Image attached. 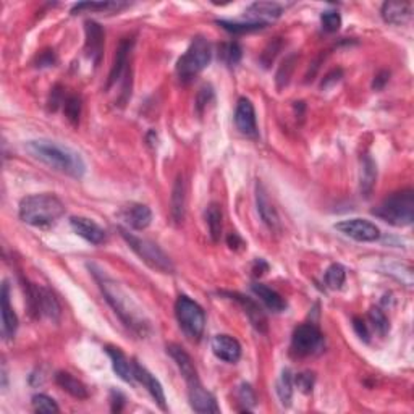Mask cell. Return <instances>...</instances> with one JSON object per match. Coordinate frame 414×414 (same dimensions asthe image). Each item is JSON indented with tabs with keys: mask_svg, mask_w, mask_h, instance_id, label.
<instances>
[{
	"mask_svg": "<svg viewBox=\"0 0 414 414\" xmlns=\"http://www.w3.org/2000/svg\"><path fill=\"white\" fill-rule=\"evenodd\" d=\"M235 125L240 129V133L248 138H257V122H256V112L250 99L241 97L236 104L235 110Z\"/></svg>",
	"mask_w": 414,
	"mask_h": 414,
	"instance_id": "obj_12",
	"label": "cell"
},
{
	"mask_svg": "<svg viewBox=\"0 0 414 414\" xmlns=\"http://www.w3.org/2000/svg\"><path fill=\"white\" fill-rule=\"evenodd\" d=\"M167 353L170 355V358L177 362L181 376L185 377L186 382H193L196 379H199L198 369H196L193 359H191V356L186 353V351L181 348L180 345H175V343L169 345L167 346Z\"/></svg>",
	"mask_w": 414,
	"mask_h": 414,
	"instance_id": "obj_24",
	"label": "cell"
},
{
	"mask_svg": "<svg viewBox=\"0 0 414 414\" xmlns=\"http://www.w3.org/2000/svg\"><path fill=\"white\" fill-rule=\"evenodd\" d=\"M372 215L393 227L411 225L414 220V191L408 188L390 194L372 209Z\"/></svg>",
	"mask_w": 414,
	"mask_h": 414,
	"instance_id": "obj_4",
	"label": "cell"
},
{
	"mask_svg": "<svg viewBox=\"0 0 414 414\" xmlns=\"http://www.w3.org/2000/svg\"><path fill=\"white\" fill-rule=\"evenodd\" d=\"M110 403H112V411L120 413L123 410V406H125V397H123L120 392L113 390L110 393Z\"/></svg>",
	"mask_w": 414,
	"mask_h": 414,
	"instance_id": "obj_44",
	"label": "cell"
},
{
	"mask_svg": "<svg viewBox=\"0 0 414 414\" xmlns=\"http://www.w3.org/2000/svg\"><path fill=\"white\" fill-rule=\"evenodd\" d=\"M170 204H172V217L177 224H181L185 219V207H186V188H185V180L183 177L177 178L172 190V199H170Z\"/></svg>",
	"mask_w": 414,
	"mask_h": 414,
	"instance_id": "obj_28",
	"label": "cell"
},
{
	"mask_svg": "<svg viewBox=\"0 0 414 414\" xmlns=\"http://www.w3.org/2000/svg\"><path fill=\"white\" fill-rule=\"evenodd\" d=\"M280 45H282L280 41H276V43L271 44L266 50H264V54H262V62H264V65L269 66V65L272 64L273 59H276L277 52L280 50Z\"/></svg>",
	"mask_w": 414,
	"mask_h": 414,
	"instance_id": "obj_42",
	"label": "cell"
},
{
	"mask_svg": "<svg viewBox=\"0 0 414 414\" xmlns=\"http://www.w3.org/2000/svg\"><path fill=\"white\" fill-rule=\"evenodd\" d=\"M293 387H294V380H293L292 372H290V369H283L280 379L277 382V395L280 398V403L283 406L292 405Z\"/></svg>",
	"mask_w": 414,
	"mask_h": 414,
	"instance_id": "obj_32",
	"label": "cell"
},
{
	"mask_svg": "<svg viewBox=\"0 0 414 414\" xmlns=\"http://www.w3.org/2000/svg\"><path fill=\"white\" fill-rule=\"evenodd\" d=\"M346 280V271L341 264H332L325 272V283L329 288L340 290Z\"/></svg>",
	"mask_w": 414,
	"mask_h": 414,
	"instance_id": "obj_34",
	"label": "cell"
},
{
	"mask_svg": "<svg viewBox=\"0 0 414 414\" xmlns=\"http://www.w3.org/2000/svg\"><path fill=\"white\" fill-rule=\"evenodd\" d=\"M175 315L180 324V329L191 340H199L206 327L204 309L193 301L186 294H180L175 303Z\"/></svg>",
	"mask_w": 414,
	"mask_h": 414,
	"instance_id": "obj_7",
	"label": "cell"
},
{
	"mask_svg": "<svg viewBox=\"0 0 414 414\" xmlns=\"http://www.w3.org/2000/svg\"><path fill=\"white\" fill-rule=\"evenodd\" d=\"M227 294H229L231 299H235V301L241 304V308L245 309V314L248 315V319L251 320V324L255 325L259 332H266L267 319L256 301H252L251 298H248L245 294H240V293H227Z\"/></svg>",
	"mask_w": 414,
	"mask_h": 414,
	"instance_id": "obj_23",
	"label": "cell"
},
{
	"mask_svg": "<svg viewBox=\"0 0 414 414\" xmlns=\"http://www.w3.org/2000/svg\"><path fill=\"white\" fill-rule=\"evenodd\" d=\"M388 78H390V73H388V71H380L379 75H376L374 83H372V87H374L376 91H380L382 87L387 85Z\"/></svg>",
	"mask_w": 414,
	"mask_h": 414,
	"instance_id": "obj_46",
	"label": "cell"
},
{
	"mask_svg": "<svg viewBox=\"0 0 414 414\" xmlns=\"http://www.w3.org/2000/svg\"><path fill=\"white\" fill-rule=\"evenodd\" d=\"M219 54H220V59L224 60L227 65L235 66V65L240 64L243 52H241V48L238 43H229V44L222 45Z\"/></svg>",
	"mask_w": 414,
	"mask_h": 414,
	"instance_id": "obj_35",
	"label": "cell"
},
{
	"mask_svg": "<svg viewBox=\"0 0 414 414\" xmlns=\"http://www.w3.org/2000/svg\"><path fill=\"white\" fill-rule=\"evenodd\" d=\"M28 303H29V309L31 313L39 315H45L50 320H57L60 319L62 314V308L57 298L54 297V293L49 292L48 288H41L36 287V285H28Z\"/></svg>",
	"mask_w": 414,
	"mask_h": 414,
	"instance_id": "obj_8",
	"label": "cell"
},
{
	"mask_svg": "<svg viewBox=\"0 0 414 414\" xmlns=\"http://www.w3.org/2000/svg\"><path fill=\"white\" fill-rule=\"evenodd\" d=\"M18 214L24 224L49 229L64 217L65 206L55 194H31L22 199Z\"/></svg>",
	"mask_w": 414,
	"mask_h": 414,
	"instance_id": "obj_3",
	"label": "cell"
},
{
	"mask_svg": "<svg viewBox=\"0 0 414 414\" xmlns=\"http://www.w3.org/2000/svg\"><path fill=\"white\" fill-rule=\"evenodd\" d=\"M282 12L283 7L276 2H255L248 7L246 15L248 18H251V22L267 24L271 20L280 17Z\"/></svg>",
	"mask_w": 414,
	"mask_h": 414,
	"instance_id": "obj_25",
	"label": "cell"
},
{
	"mask_svg": "<svg viewBox=\"0 0 414 414\" xmlns=\"http://www.w3.org/2000/svg\"><path fill=\"white\" fill-rule=\"evenodd\" d=\"M133 48V39H123L120 45H118L117 54H115V60H113L110 75H108V81H107V90L122 80V76L128 71V55L131 52Z\"/></svg>",
	"mask_w": 414,
	"mask_h": 414,
	"instance_id": "obj_20",
	"label": "cell"
},
{
	"mask_svg": "<svg viewBox=\"0 0 414 414\" xmlns=\"http://www.w3.org/2000/svg\"><path fill=\"white\" fill-rule=\"evenodd\" d=\"M413 2H385L382 5V18L390 24H405L413 18Z\"/></svg>",
	"mask_w": 414,
	"mask_h": 414,
	"instance_id": "obj_19",
	"label": "cell"
},
{
	"mask_svg": "<svg viewBox=\"0 0 414 414\" xmlns=\"http://www.w3.org/2000/svg\"><path fill=\"white\" fill-rule=\"evenodd\" d=\"M188 398L190 405L196 413L201 414H215L220 413L215 397L209 390H206L199 379L188 382Z\"/></svg>",
	"mask_w": 414,
	"mask_h": 414,
	"instance_id": "obj_11",
	"label": "cell"
},
{
	"mask_svg": "<svg viewBox=\"0 0 414 414\" xmlns=\"http://www.w3.org/2000/svg\"><path fill=\"white\" fill-rule=\"evenodd\" d=\"M55 62H57V59H55L54 50H44L43 54L39 55L38 66H50V65H54Z\"/></svg>",
	"mask_w": 414,
	"mask_h": 414,
	"instance_id": "obj_45",
	"label": "cell"
},
{
	"mask_svg": "<svg viewBox=\"0 0 414 414\" xmlns=\"http://www.w3.org/2000/svg\"><path fill=\"white\" fill-rule=\"evenodd\" d=\"M86 45L85 50L92 64L96 66L101 64L102 52H104V29L99 23L96 22H86Z\"/></svg>",
	"mask_w": 414,
	"mask_h": 414,
	"instance_id": "obj_17",
	"label": "cell"
},
{
	"mask_svg": "<svg viewBox=\"0 0 414 414\" xmlns=\"http://www.w3.org/2000/svg\"><path fill=\"white\" fill-rule=\"evenodd\" d=\"M118 230H120L123 240L128 243V246L131 248V250L141 257V261L146 262L149 267L162 273H173V262L170 261V257L165 255L155 243H152L151 240H146V238L136 236L134 233H129L125 229Z\"/></svg>",
	"mask_w": 414,
	"mask_h": 414,
	"instance_id": "obj_6",
	"label": "cell"
},
{
	"mask_svg": "<svg viewBox=\"0 0 414 414\" xmlns=\"http://www.w3.org/2000/svg\"><path fill=\"white\" fill-rule=\"evenodd\" d=\"M206 222H207V229H209V235L212 238V241L217 243L222 236V210L220 206L212 203L206 210Z\"/></svg>",
	"mask_w": 414,
	"mask_h": 414,
	"instance_id": "obj_31",
	"label": "cell"
},
{
	"mask_svg": "<svg viewBox=\"0 0 414 414\" xmlns=\"http://www.w3.org/2000/svg\"><path fill=\"white\" fill-rule=\"evenodd\" d=\"M33 408L36 413H43V414H50V413H59L60 408L57 403L52 400L50 397L44 395V393H38V395L33 397Z\"/></svg>",
	"mask_w": 414,
	"mask_h": 414,
	"instance_id": "obj_36",
	"label": "cell"
},
{
	"mask_svg": "<svg viewBox=\"0 0 414 414\" xmlns=\"http://www.w3.org/2000/svg\"><path fill=\"white\" fill-rule=\"evenodd\" d=\"M293 380H294V385H297L303 393H310L313 392L315 377L313 372H301V374L293 377Z\"/></svg>",
	"mask_w": 414,
	"mask_h": 414,
	"instance_id": "obj_41",
	"label": "cell"
},
{
	"mask_svg": "<svg viewBox=\"0 0 414 414\" xmlns=\"http://www.w3.org/2000/svg\"><path fill=\"white\" fill-rule=\"evenodd\" d=\"M90 269L97 283H99L104 298L110 304L112 309L115 310L118 317L122 319V322L128 329H131L134 334L146 335L149 330V320L146 314H144V310L139 308V304L129 297L125 288H122L120 283L108 277L107 273H104L101 269H96L94 266H91Z\"/></svg>",
	"mask_w": 414,
	"mask_h": 414,
	"instance_id": "obj_1",
	"label": "cell"
},
{
	"mask_svg": "<svg viewBox=\"0 0 414 414\" xmlns=\"http://www.w3.org/2000/svg\"><path fill=\"white\" fill-rule=\"evenodd\" d=\"M217 24L222 26L225 31H229L231 34H246L252 33V31L266 28V23H257V22H227V20H219Z\"/></svg>",
	"mask_w": 414,
	"mask_h": 414,
	"instance_id": "obj_33",
	"label": "cell"
},
{
	"mask_svg": "<svg viewBox=\"0 0 414 414\" xmlns=\"http://www.w3.org/2000/svg\"><path fill=\"white\" fill-rule=\"evenodd\" d=\"M320 23H322V28L327 31V33H335L341 26V17L336 10H325V12L320 15Z\"/></svg>",
	"mask_w": 414,
	"mask_h": 414,
	"instance_id": "obj_39",
	"label": "cell"
},
{
	"mask_svg": "<svg viewBox=\"0 0 414 414\" xmlns=\"http://www.w3.org/2000/svg\"><path fill=\"white\" fill-rule=\"evenodd\" d=\"M120 217L125 220V224L133 230H144L151 225L152 210L144 204H129L123 207Z\"/></svg>",
	"mask_w": 414,
	"mask_h": 414,
	"instance_id": "obj_18",
	"label": "cell"
},
{
	"mask_svg": "<svg viewBox=\"0 0 414 414\" xmlns=\"http://www.w3.org/2000/svg\"><path fill=\"white\" fill-rule=\"evenodd\" d=\"M335 230H338L341 235L351 238V240L359 243H372L380 238V230L376 224L366 219H348L335 224Z\"/></svg>",
	"mask_w": 414,
	"mask_h": 414,
	"instance_id": "obj_10",
	"label": "cell"
},
{
	"mask_svg": "<svg viewBox=\"0 0 414 414\" xmlns=\"http://www.w3.org/2000/svg\"><path fill=\"white\" fill-rule=\"evenodd\" d=\"M64 112L69 120L76 125L78 120H80L81 115V99L78 96H70L66 97L64 102Z\"/></svg>",
	"mask_w": 414,
	"mask_h": 414,
	"instance_id": "obj_38",
	"label": "cell"
},
{
	"mask_svg": "<svg viewBox=\"0 0 414 414\" xmlns=\"http://www.w3.org/2000/svg\"><path fill=\"white\" fill-rule=\"evenodd\" d=\"M256 204H257V212L259 215H261V219L264 220V224H266L271 230L280 229V219H278L276 207L272 206L266 190H264V186L259 183L256 186Z\"/></svg>",
	"mask_w": 414,
	"mask_h": 414,
	"instance_id": "obj_21",
	"label": "cell"
},
{
	"mask_svg": "<svg viewBox=\"0 0 414 414\" xmlns=\"http://www.w3.org/2000/svg\"><path fill=\"white\" fill-rule=\"evenodd\" d=\"M324 336L320 330L313 324H303L294 329L292 336V351L293 355L299 356H310L322 348Z\"/></svg>",
	"mask_w": 414,
	"mask_h": 414,
	"instance_id": "obj_9",
	"label": "cell"
},
{
	"mask_svg": "<svg viewBox=\"0 0 414 414\" xmlns=\"http://www.w3.org/2000/svg\"><path fill=\"white\" fill-rule=\"evenodd\" d=\"M227 241H229V246L231 248V250H238V248L245 245V243H243V240L236 235V233H231V235H229Z\"/></svg>",
	"mask_w": 414,
	"mask_h": 414,
	"instance_id": "obj_48",
	"label": "cell"
},
{
	"mask_svg": "<svg viewBox=\"0 0 414 414\" xmlns=\"http://www.w3.org/2000/svg\"><path fill=\"white\" fill-rule=\"evenodd\" d=\"M128 7L127 2H80L73 5L71 13H86V12H120Z\"/></svg>",
	"mask_w": 414,
	"mask_h": 414,
	"instance_id": "obj_29",
	"label": "cell"
},
{
	"mask_svg": "<svg viewBox=\"0 0 414 414\" xmlns=\"http://www.w3.org/2000/svg\"><path fill=\"white\" fill-rule=\"evenodd\" d=\"M70 225L78 236L86 240L91 245H102L107 240V233L99 224L87 217H71Z\"/></svg>",
	"mask_w": 414,
	"mask_h": 414,
	"instance_id": "obj_13",
	"label": "cell"
},
{
	"mask_svg": "<svg viewBox=\"0 0 414 414\" xmlns=\"http://www.w3.org/2000/svg\"><path fill=\"white\" fill-rule=\"evenodd\" d=\"M212 49L203 36L193 39L188 50L178 59L177 75L181 83H190L194 76H198L207 65L210 64Z\"/></svg>",
	"mask_w": 414,
	"mask_h": 414,
	"instance_id": "obj_5",
	"label": "cell"
},
{
	"mask_svg": "<svg viewBox=\"0 0 414 414\" xmlns=\"http://www.w3.org/2000/svg\"><path fill=\"white\" fill-rule=\"evenodd\" d=\"M353 329H355V332L358 334V336L361 340L369 341V335H371L369 329H367V324L361 317H355L353 319Z\"/></svg>",
	"mask_w": 414,
	"mask_h": 414,
	"instance_id": "obj_43",
	"label": "cell"
},
{
	"mask_svg": "<svg viewBox=\"0 0 414 414\" xmlns=\"http://www.w3.org/2000/svg\"><path fill=\"white\" fill-rule=\"evenodd\" d=\"M335 76H341V70H335V71H332V73H330V75L325 76V80L322 81V87H327V86L332 85V83H336V81H338V80H335Z\"/></svg>",
	"mask_w": 414,
	"mask_h": 414,
	"instance_id": "obj_49",
	"label": "cell"
},
{
	"mask_svg": "<svg viewBox=\"0 0 414 414\" xmlns=\"http://www.w3.org/2000/svg\"><path fill=\"white\" fill-rule=\"evenodd\" d=\"M212 351L217 358L235 364L241 358V345L230 335H215L212 338Z\"/></svg>",
	"mask_w": 414,
	"mask_h": 414,
	"instance_id": "obj_16",
	"label": "cell"
},
{
	"mask_svg": "<svg viewBox=\"0 0 414 414\" xmlns=\"http://www.w3.org/2000/svg\"><path fill=\"white\" fill-rule=\"evenodd\" d=\"M0 309H2V335L5 340H12L18 329V317L10 303V287L7 282H3L0 292Z\"/></svg>",
	"mask_w": 414,
	"mask_h": 414,
	"instance_id": "obj_15",
	"label": "cell"
},
{
	"mask_svg": "<svg viewBox=\"0 0 414 414\" xmlns=\"http://www.w3.org/2000/svg\"><path fill=\"white\" fill-rule=\"evenodd\" d=\"M29 154L48 167L69 175L71 178H83L86 173V164L81 154L64 144L48 141V139H34L26 143Z\"/></svg>",
	"mask_w": 414,
	"mask_h": 414,
	"instance_id": "obj_2",
	"label": "cell"
},
{
	"mask_svg": "<svg viewBox=\"0 0 414 414\" xmlns=\"http://www.w3.org/2000/svg\"><path fill=\"white\" fill-rule=\"evenodd\" d=\"M252 293L261 299V301L266 304V306L272 310V313H282V310L287 309V301L278 294L276 290L269 288L267 285L264 283H252L251 285Z\"/></svg>",
	"mask_w": 414,
	"mask_h": 414,
	"instance_id": "obj_26",
	"label": "cell"
},
{
	"mask_svg": "<svg viewBox=\"0 0 414 414\" xmlns=\"http://www.w3.org/2000/svg\"><path fill=\"white\" fill-rule=\"evenodd\" d=\"M238 400H240L241 405H245L246 411L256 406V393L250 384H241L238 388Z\"/></svg>",
	"mask_w": 414,
	"mask_h": 414,
	"instance_id": "obj_40",
	"label": "cell"
},
{
	"mask_svg": "<svg viewBox=\"0 0 414 414\" xmlns=\"http://www.w3.org/2000/svg\"><path fill=\"white\" fill-rule=\"evenodd\" d=\"M369 319L372 325H374L376 332L380 336H385L388 334V330H390V324H388V317L384 314V310L379 308H372L369 310Z\"/></svg>",
	"mask_w": 414,
	"mask_h": 414,
	"instance_id": "obj_37",
	"label": "cell"
},
{
	"mask_svg": "<svg viewBox=\"0 0 414 414\" xmlns=\"http://www.w3.org/2000/svg\"><path fill=\"white\" fill-rule=\"evenodd\" d=\"M133 371H134V377H136L138 382L148 388V392L151 393V397L154 398V401L157 403L160 410H167V400H165V392L162 388V384L155 379V377L149 372L146 367L139 364L138 361L133 362Z\"/></svg>",
	"mask_w": 414,
	"mask_h": 414,
	"instance_id": "obj_14",
	"label": "cell"
},
{
	"mask_svg": "<svg viewBox=\"0 0 414 414\" xmlns=\"http://www.w3.org/2000/svg\"><path fill=\"white\" fill-rule=\"evenodd\" d=\"M376 178H377L376 162L369 157V155H366L364 160H362V170H361V191L366 198L367 196H371L372 188H374V183H376Z\"/></svg>",
	"mask_w": 414,
	"mask_h": 414,
	"instance_id": "obj_30",
	"label": "cell"
},
{
	"mask_svg": "<svg viewBox=\"0 0 414 414\" xmlns=\"http://www.w3.org/2000/svg\"><path fill=\"white\" fill-rule=\"evenodd\" d=\"M210 96H212V90H210V87H209V86H204V87H203V90H201V92H199V94H198V101H196V102H198L199 112H201V110H203V107L206 106V104H207V102H209V97H210Z\"/></svg>",
	"mask_w": 414,
	"mask_h": 414,
	"instance_id": "obj_47",
	"label": "cell"
},
{
	"mask_svg": "<svg viewBox=\"0 0 414 414\" xmlns=\"http://www.w3.org/2000/svg\"><path fill=\"white\" fill-rule=\"evenodd\" d=\"M106 353L108 355V358L112 361V367L113 372L120 377L122 380H125L127 384H134L136 377H134V371H133V364L128 361V358L123 355V351L117 346H106Z\"/></svg>",
	"mask_w": 414,
	"mask_h": 414,
	"instance_id": "obj_22",
	"label": "cell"
},
{
	"mask_svg": "<svg viewBox=\"0 0 414 414\" xmlns=\"http://www.w3.org/2000/svg\"><path fill=\"white\" fill-rule=\"evenodd\" d=\"M55 382L60 388H64L66 393H70L71 397L78 398V400H85V398L90 397L87 393L86 385L83 384L80 379H76L75 376H71L70 372L60 371L55 374Z\"/></svg>",
	"mask_w": 414,
	"mask_h": 414,
	"instance_id": "obj_27",
	"label": "cell"
}]
</instances>
